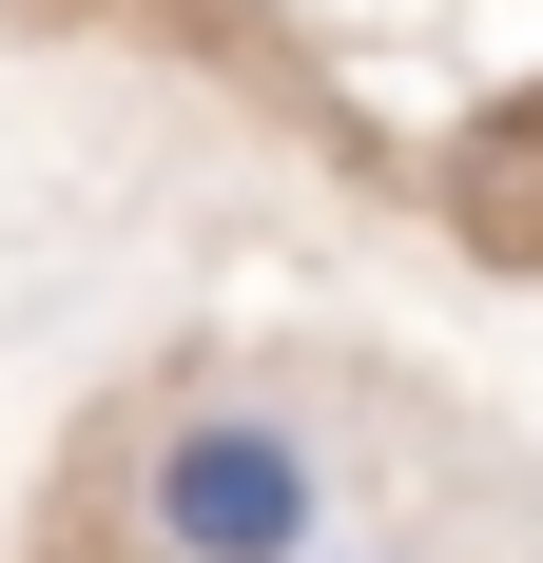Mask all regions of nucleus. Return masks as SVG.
<instances>
[{
    "label": "nucleus",
    "mask_w": 543,
    "mask_h": 563,
    "mask_svg": "<svg viewBox=\"0 0 543 563\" xmlns=\"http://www.w3.org/2000/svg\"><path fill=\"white\" fill-rule=\"evenodd\" d=\"M136 525H156V563H311L330 466H311L291 408H175L156 466H136Z\"/></svg>",
    "instance_id": "1"
},
{
    "label": "nucleus",
    "mask_w": 543,
    "mask_h": 563,
    "mask_svg": "<svg viewBox=\"0 0 543 563\" xmlns=\"http://www.w3.org/2000/svg\"><path fill=\"white\" fill-rule=\"evenodd\" d=\"M446 195H466V233H505V253H543V117H524V136H486V156L446 175Z\"/></svg>",
    "instance_id": "2"
},
{
    "label": "nucleus",
    "mask_w": 543,
    "mask_h": 563,
    "mask_svg": "<svg viewBox=\"0 0 543 563\" xmlns=\"http://www.w3.org/2000/svg\"><path fill=\"white\" fill-rule=\"evenodd\" d=\"M311 563H388V544H311Z\"/></svg>",
    "instance_id": "3"
}]
</instances>
